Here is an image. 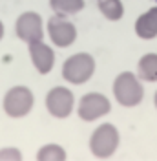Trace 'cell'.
Instances as JSON below:
<instances>
[{
	"instance_id": "cell-1",
	"label": "cell",
	"mask_w": 157,
	"mask_h": 161,
	"mask_svg": "<svg viewBox=\"0 0 157 161\" xmlns=\"http://www.w3.org/2000/svg\"><path fill=\"white\" fill-rule=\"evenodd\" d=\"M113 97L121 106L124 108H133L139 106L143 99H144V88H143V82L135 73L132 71H122L119 73L115 80H113Z\"/></svg>"
},
{
	"instance_id": "cell-2",
	"label": "cell",
	"mask_w": 157,
	"mask_h": 161,
	"mask_svg": "<svg viewBox=\"0 0 157 161\" xmlns=\"http://www.w3.org/2000/svg\"><path fill=\"white\" fill-rule=\"evenodd\" d=\"M119 143H121V134H119L117 126L111 123H104L91 132L89 152L97 159H108L117 152Z\"/></svg>"
},
{
	"instance_id": "cell-3",
	"label": "cell",
	"mask_w": 157,
	"mask_h": 161,
	"mask_svg": "<svg viewBox=\"0 0 157 161\" xmlns=\"http://www.w3.org/2000/svg\"><path fill=\"white\" fill-rule=\"evenodd\" d=\"M95 73V59L89 53H75L64 60L62 64V77L71 84H84Z\"/></svg>"
},
{
	"instance_id": "cell-4",
	"label": "cell",
	"mask_w": 157,
	"mask_h": 161,
	"mask_svg": "<svg viewBox=\"0 0 157 161\" xmlns=\"http://www.w3.org/2000/svg\"><path fill=\"white\" fill-rule=\"evenodd\" d=\"M35 104V95L28 86H13L6 92L4 101H2V108L6 112V115H9L13 119L26 117Z\"/></svg>"
},
{
	"instance_id": "cell-5",
	"label": "cell",
	"mask_w": 157,
	"mask_h": 161,
	"mask_svg": "<svg viewBox=\"0 0 157 161\" xmlns=\"http://www.w3.org/2000/svg\"><path fill=\"white\" fill-rule=\"evenodd\" d=\"M110 110H111L110 99L106 95L99 93V92H89L86 95H82L77 106L78 117L82 121H86V123H93V121L108 115Z\"/></svg>"
},
{
	"instance_id": "cell-6",
	"label": "cell",
	"mask_w": 157,
	"mask_h": 161,
	"mask_svg": "<svg viewBox=\"0 0 157 161\" xmlns=\"http://www.w3.org/2000/svg\"><path fill=\"white\" fill-rule=\"evenodd\" d=\"M75 108V95L66 86H55L46 95V110L57 119H66Z\"/></svg>"
},
{
	"instance_id": "cell-7",
	"label": "cell",
	"mask_w": 157,
	"mask_h": 161,
	"mask_svg": "<svg viewBox=\"0 0 157 161\" xmlns=\"http://www.w3.org/2000/svg\"><path fill=\"white\" fill-rule=\"evenodd\" d=\"M48 35L57 48H68L77 39V28L62 15H53L48 20Z\"/></svg>"
},
{
	"instance_id": "cell-8",
	"label": "cell",
	"mask_w": 157,
	"mask_h": 161,
	"mask_svg": "<svg viewBox=\"0 0 157 161\" xmlns=\"http://www.w3.org/2000/svg\"><path fill=\"white\" fill-rule=\"evenodd\" d=\"M15 33L20 40L24 42H33V40H42L44 30H42V19L35 11H26L22 13L17 22H15Z\"/></svg>"
},
{
	"instance_id": "cell-9",
	"label": "cell",
	"mask_w": 157,
	"mask_h": 161,
	"mask_svg": "<svg viewBox=\"0 0 157 161\" xmlns=\"http://www.w3.org/2000/svg\"><path fill=\"white\" fill-rule=\"evenodd\" d=\"M30 57L33 60V66L37 68L40 75H46L53 70L55 64V53L44 40H33L30 42Z\"/></svg>"
},
{
	"instance_id": "cell-10",
	"label": "cell",
	"mask_w": 157,
	"mask_h": 161,
	"mask_svg": "<svg viewBox=\"0 0 157 161\" xmlns=\"http://www.w3.org/2000/svg\"><path fill=\"white\" fill-rule=\"evenodd\" d=\"M135 33L139 39H155L157 37V8L148 9L135 20Z\"/></svg>"
},
{
	"instance_id": "cell-11",
	"label": "cell",
	"mask_w": 157,
	"mask_h": 161,
	"mask_svg": "<svg viewBox=\"0 0 157 161\" xmlns=\"http://www.w3.org/2000/svg\"><path fill=\"white\" fill-rule=\"evenodd\" d=\"M137 77L144 82H157V53H146L139 59Z\"/></svg>"
},
{
	"instance_id": "cell-12",
	"label": "cell",
	"mask_w": 157,
	"mask_h": 161,
	"mask_svg": "<svg viewBox=\"0 0 157 161\" xmlns=\"http://www.w3.org/2000/svg\"><path fill=\"white\" fill-rule=\"evenodd\" d=\"M49 8L55 11V15H75L84 9V0H49Z\"/></svg>"
},
{
	"instance_id": "cell-13",
	"label": "cell",
	"mask_w": 157,
	"mask_h": 161,
	"mask_svg": "<svg viewBox=\"0 0 157 161\" xmlns=\"http://www.w3.org/2000/svg\"><path fill=\"white\" fill-rule=\"evenodd\" d=\"M99 11L108 20H121L124 15V6L121 0H99Z\"/></svg>"
},
{
	"instance_id": "cell-14",
	"label": "cell",
	"mask_w": 157,
	"mask_h": 161,
	"mask_svg": "<svg viewBox=\"0 0 157 161\" xmlns=\"http://www.w3.org/2000/svg\"><path fill=\"white\" fill-rule=\"evenodd\" d=\"M37 159L39 161H66L68 156H66V150L60 147V145H44L39 152H37Z\"/></svg>"
},
{
	"instance_id": "cell-15",
	"label": "cell",
	"mask_w": 157,
	"mask_h": 161,
	"mask_svg": "<svg viewBox=\"0 0 157 161\" xmlns=\"http://www.w3.org/2000/svg\"><path fill=\"white\" fill-rule=\"evenodd\" d=\"M0 159H22V154L17 148H4L0 150Z\"/></svg>"
},
{
	"instance_id": "cell-16",
	"label": "cell",
	"mask_w": 157,
	"mask_h": 161,
	"mask_svg": "<svg viewBox=\"0 0 157 161\" xmlns=\"http://www.w3.org/2000/svg\"><path fill=\"white\" fill-rule=\"evenodd\" d=\"M4 37V24H2V20H0V40Z\"/></svg>"
},
{
	"instance_id": "cell-17",
	"label": "cell",
	"mask_w": 157,
	"mask_h": 161,
	"mask_svg": "<svg viewBox=\"0 0 157 161\" xmlns=\"http://www.w3.org/2000/svg\"><path fill=\"white\" fill-rule=\"evenodd\" d=\"M154 104H155V108H157V92L154 93Z\"/></svg>"
}]
</instances>
